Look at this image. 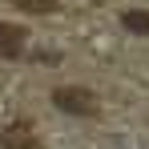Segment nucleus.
I'll list each match as a JSON object with an SVG mask.
<instances>
[{
    "instance_id": "f257e3e1",
    "label": "nucleus",
    "mask_w": 149,
    "mask_h": 149,
    "mask_svg": "<svg viewBox=\"0 0 149 149\" xmlns=\"http://www.w3.org/2000/svg\"><path fill=\"white\" fill-rule=\"evenodd\" d=\"M52 105L61 109V113H73V117H97V93H89V89H81V85H61V89H52Z\"/></svg>"
},
{
    "instance_id": "39448f33",
    "label": "nucleus",
    "mask_w": 149,
    "mask_h": 149,
    "mask_svg": "<svg viewBox=\"0 0 149 149\" xmlns=\"http://www.w3.org/2000/svg\"><path fill=\"white\" fill-rule=\"evenodd\" d=\"M12 4H16L20 12H36V16H40V12H56V0H12Z\"/></svg>"
},
{
    "instance_id": "20e7f679",
    "label": "nucleus",
    "mask_w": 149,
    "mask_h": 149,
    "mask_svg": "<svg viewBox=\"0 0 149 149\" xmlns=\"http://www.w3.org/2000/svg\"><path fill=\"white\" fill-rule=\"evenodd\" d=\"M121 24L137 36H149V12H121Z\"/></svg>"
},
{
    "instance_id": "f03ea898",
    "label": "nucleus",
    "mask_w": 149,
    "mask_h": 149,
    "mask_svg": "<svg viewBox=\"0 0 149 149\" xmlns=\"http://www.w3.org/2000/svg\"><path fill=\"white\" fill-rule=\"evenodd\" d=\"M0 149H40V141L32 137L28 125H8L0 133Z\"/></svg>"
},
{
    "instance_id": "7ed1b4c3",
    "label": "nucleus",
    "mask_w": 149,
    "mask_h": 149,
    "mask_svg": "<svg viewBox=\"0 0 149 149\" xmlns=\"http://www.w3.org/2000/svg\"><path fill=\"white\" fill-rule=\"evenodd\" d=\"M24 28L20 24H4L0 20V56H20L24 52Z\"/></svg>"
}]
</instances>
